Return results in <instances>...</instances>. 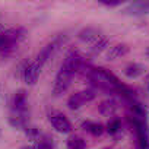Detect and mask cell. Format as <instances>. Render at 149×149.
I'll return each mask as SVG.
<instances>
[{
  "instance_id": "cell-1",
  "label": "cell",
  "mask_w": 149,
  "mask_h": 149,
  "mask_svg": "<svg viewBox=\"0 0 149 149\" xmlns=\"http://www.w3.org/2000/svg\"><path fill=\"white\" fill-rule=\"evenodd\" d=\"M88 63L85 56L76 50H72L66 54L63 63L60 64V69L56 74V81L53 85V94L54 97H60L67 91V88L72 84V79L76 73L81 72V69Z\"/></svg>"
},
{
  "instance_id": "cell-2",
  "label": "cell",
  "mask_w": 149,
  "mask_h": 149,
  "mask_svg": "<svg viewBox=\"0 0 149 149\" xmlns=\"http://www.w3.org/2000/svg\"><path fill=\"white\" fill-rule=\"evenodd\" d=\"M24 38H25V29L22 26L0 31V57L6 58L12 56V53L16 50V47Z\"/></svg>"
},
{
  "instance_id": "cell-3",
  "label": "cell",
  "mask_w": 149,
  "mask_h": 149,
  "mask_svg": "<svg viewBox=\"0 0 149 149\" xmlns=\"http://www.w3.org/2000/svg\"><path fill=\"white\" fill-rule=\"evenodd\" d=\"M66 40H67V37L66 35H57L53 41H50L48 44H45L41 50H40V53L35 56V58L32 60V64L41 72L42 70V67L45 66V63L56 54V51L66 42Z\"/></svg>"
},
{
  "instance_id": "cell-4",
  "label": "cell",
  "mask_w": 149,
  "mask_h": 149,
  "mask_svg": "<svg viewBox=\"0 0 149 149\" xmlns=\"http://www.w3.org/2000/svg\"><path fill=\"white\" fill-rule=\"evenodd\" d=\"M129 121L134 129L139 149H149V126H148L146 117L129 116Z\"/></svg>"
},
{
  "instance_id": "cell-5",
  "label": "cell",
  "mask_w": 149,
  "mask_h": 149,
  "mask_svg": "<svg viewBox=\"0 0 149 149\" xmlns=\"http://www.w3.org/2000/svg\"><path fill=\"white\" fill-rule=\"evenodd\" d=\"M47 118L48 123L53 126V129L58 133H70L72 132V123L69 121V118L58 110H48L47 111Z\"/></svg>"
},
{
  "instance_id": "cell-6",
  "label": "cell",
  "mask_w": 149,
  "mask_h": 149,
  "mask_svg": "<svg viewBox=\"0 0 149 149\" xmlns=\"http://www.w3.org/2000/svg\"><path fill=\"white\" fill-rule=\"evenodd\" d=\"M97 94H95V89H84V91H79V92H74L69 97L67 100V107L70 110H79L82 105H85L86 102H91L92 100H95Z\"/></svg>"
},
{
  "instance_id": "cell-7",
  "label": "cell",
  "mask_w": 149,
  "mask_h": 149,
  "mask_svg": "<svg viewBox=\"0 0 149 149\" xmlns=\"http://www.w3.org/2000/svg\"><path fill=\"white\" fill-rule=\"evenodd\" d=\"M10 113L29 116V107H28V95H26V91L19 89L18 92L13 94L12 101H10Z\"/></svg>"
},
{
  "instance_id": "cell-8",
  "label": "cell",
  "mask_w": 149,
  "mask_h": 149,
  "mask_svg": "<svg viewBox=\"0 0 149 149\" xmlns=\"http://www.w3.org/2000/svg\"><path fill=\"white\" fill-rule=\"evenodd\" d=\"M123 15L127 16H145L149 15V2H133L127 5L123 10Z\"/></svg>"
},
{
  "instance_id": "cell-9",
  "label": "cell",
  "mask_w": 149,
  "mask_h": 149,
  "mask_svg": "<svg viewBox=\"0 0 149 149\" xmlns=\"http://www.w3.org/2000/svg\"><path fill=\"white\" fill-rule=\"evenodd\" d=\"M40 73H41V72L32 64V61L25 63L24 67H22V70H21L22 79H24V82L28 84V85H35V84H37V81H38V78H40Z\"/></svg>"
},
{
  "instance_id": "cell-10",
  "label": "cell",
  "mask_w": 149,
  "mask_h": 149,
  "mask_svg": "<svg viewBox=\"0 0 149 149\" xmlns=\"http://www.w3.org/2000/svg\"><path fill=\"white\" fill-rule=\"evenodd\" d=\"M101 35H102V34H101L100 29H97V28H94V26H86V28H84V29L79 31L78 38H79L81 41H84V42L92 44V42L97 41Z\"/></svg>"
},
{
  "instance_id": "cell-11",
  "label": "cell",
  "mask_w": 149,
  "mask_h": 149,
  "mask_svg": "<svg viewBox=\"0 0 149 149\" xmlns=\"http://www.w3.org/2000/svg\"><path fill=\"white\" fill-rule=\"evenodd\" d=\"M98 111L102 116H105V117H114V114L117 111V102H116V100L114 98H107V100L101 101L100 105H98Z\"/></svg>"
},
{
  "instance_id": "cell-12",
  "label": "cell",
  "mask_w": 149,
  "mask_h": 149,
  "mask_svg": "<svg viewBox=\"0 0 149 149\" xmlns=\"http://www.w3.org/2000/svg\"><path fill=\"white\" fill-rule=\"evenodd\" d=\"M145 70H146V67L143 64H140V63H129L124 67L123 73H124V76L129 78V79H136V78L142 76V74L145 73Z\"/></svg>"
},
{
  "instance_id": "cell-13",
  "label": "cell",
  "mask_w": 149,
  "mask_h": 149,
  "mask_svg": "<svg viewBox=\"0 0 149 149\" xmlns=\"http://www.w3.org/2000/svg\"><path fill=\"white\" fill-rule=\"evenodd\" d=\"M81 127H82L86 133H89V134H92V136H101V134L105 132V126H104V124H101V123H98V121H92V120L82 121Z\"/></svg>"
},
{
  "instance_id": "cell-14",
  "label": "cell",
  "mask_w": 149,
  "mask_h": 149,
  "mask_svg": "<svg viewBox=\"0 0 149 149\" xmlns=\"http://www.w3.org/2000/svg\"><path fill=\"white\" fill-rule=\"evenodd\" d=\"M129 51H130V47L127 44H116V45H113V47L108 48L107 58L108 60H117L120 57H124Z\"/></svg>"
},
{
  "instance_id": "cell-15",
  "label": "cell",
  "mask_w": 149,
  "mask_h": 149,
  "mask_svg": "<svg viewBox=\"0 0 149 149\" xmlns=\"http://www.w3.org/2000/svg\"><path fill=\"white\" fill-rule=\"evenodd\" d=\"M107 47H108V40H107V37L101 35L97 41H94V42L91 44L89 50H91V54H92V56H98V54H101Z\"/></svg>"
},
{
  "instance_id": "cell-16",
  "label": "cell",
  "mask_w": 149,
  "mask_h": 149,
  "mask_svg": "<svg viewBox=\"0 0 149 149\" xmlns=\"http://www.w3.org/2000/svg\"><path fill=\"white\" fill-rule=\"evenodd\" d=\"M21 149H54V148H53V143H51V140H50L47 136H44L41 140H38V142H34L32 145L22 146Z\"/></svg>"
},
{
  "instance_id": "cell-17",
  "label": "cell",
  "mask_w": 149,
  "mask_h": 149,
  "mask_svg": "<svg viewBox=\"0 0 149 149\" xmlns=\"http://www.w3.org/2000/svg\"><path fill=\"white\" fill-rule=\"evenodd\" d=\"M120 130H121V121H120V118L118 117H111L110 121L105 126V132L108 134H111V136H116Z\"/></svg>"
},
{
  "instance_id": "cell-18",
  "label": "cell",
  "mask_w": 149,
  "mask_h": 149,
  "mask_svg": "<svg viewBox=\"0 0 149 149\" xmlns=\"http://www.w3.org/2000/svg\"><path fill=\"white\" fill-rule=\"evenodd\" d=\"M66 149H86V145H85V140L81 136L74 134V136H70L67 139Z\"/></svg>"
},
{
  "instance_id": "cell-19",
  "label": "cell",
  "mask_w": 149,
  "mask_h": 149,
  "mask_svg": "<svg viewBox=\"0 0 149 149\" xmlns=\"http://www.w3.org/2000/svg\"><path fill=\"white\" fill-rule=\"evenodd\" d=\"M98 3L107 8H117L120 5H123V0H98Z\"/></svg>"
},
{
  "instance_id": "cell-20",
  "label": "cell",
  "mask_w": 149,
  "mask_h": 149,
  "mask_svg": "<svg viewBox=\"0 0 149 149\" xmlns=\"http://www.w3.org/2000/svg\"><path fill=\"white\" fill-rule=\"evenodd\" d=\"M146 56H148V57H149V48H148V50H146Z\"/></svg>"
},
{
  "instance_id": "cell-21",
  "label": "cell",
  "mask_w": 149,
  "mask_h": 149,
  "mask_svg": "<svg viewBox=\"0 0 149 149\" xmlns=\"http://www.w3.org/2000/svg\"><path fill=\"white\" fill-rule=\"evenodd\" d=\"M0 139H2V129H0Z\"/></svg>"
},
{
  "instance_id": "cell-22",
  "label": "cell",
  "mask_w": 149,
  "mask_h": 149,
  "mask_svg": "<svg viewBox=\"0 0 149 149\" xmlns=\"http://www.w3.org/2000/svg\"><path fill=\"white\" fill-rule=\"evenodd\" d=\"M148 89H149V78H148Z\"/></svg>"
}]
</instances>
